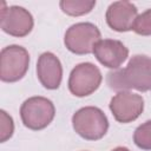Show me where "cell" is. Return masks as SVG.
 I'll return each instance as SVG.
<instances>
[{
    "mask_svg": "<svg viewBox=\"0 0 151 151\" xmlns=\"http://www.w3.org/2000/svg\"><path fill=\"white\" fill-rule=\"evenodd\" d=\"M37 76L45 88L57 90L63 79V66L59 58L52 52L40 54L37 63Z\"/></svg>",
    "mask_w": 151,
    "mask_h": 151,
    "instance_id": "8fae6325",
    "label": "cell"
},
{
    "mask_svg": "<svg viewBox=\"0 0 151 151\" xmlns=\"http://www.w3.org/2000/svg\"><path fill=\"white\" fill-rule=\"evenodd\" d=\"M92 53L103 66L112 70H118L129 57L127 47L116 39H100Z\"/></svg>",
    "mask_w": 151,
    "mask_h": 151,
    "instance_id": "9c48e42d",
    "label": "cell"
},
{
    "mask_svg": "<svg viewBox=\"0 0 151 151\" xmlns=\"http://www.w3.org/2000/svg\"><path fill=\"white\" fill-rule=\"evenodd\" d=\"M61 11L71 17H80L90 13L96 6L94 0H61L59 2Z\"/></svg>",
    "mask_w": 151,
    "mask_h": 151,
    "instance_id": "7c38bea8",
    "label": "cell"
},
{
    "mask_svg": "<svg viewBox=\"0 0 151 151\" xmlns=\"http://www.w3.org/2000/svg\"><path fill=\"white\" fill-rule=\"evenodd\" d=\"M74 131L86 140L101 139L109 130V120L103 110L96 106H85L72 116Z\"/></svg>",
    "mask_w": 151,
    "mask_h": 151,
    "instance_id": "7a4b0ae2",
    "label": "cell"
},
{
    "mask_svg": "<svg viewBox=\"0 0 151 151\" xmlns=\"http://www.w3.org/2000/svg\"><path fill=\"white\" fill-rule=\"evenodd\" d=\"M109 107L117 122L127 124L136 120L142 114L144 99L140 94L130 91H120L111 98Z\"/></svg>",
    "mask_w": 151,
    "mask_h": 151,
    "instance_id": "52a82bcc",
    "label": "cell"
},
{
    "mask_svg": "<svg viewBox=\"0 0 151 151\" xmlns=\"http://www.w3.org/2000/svg\"><path fill=\"white\" fill-rule=\"evenodd\" d=\"M106 83L111 90L118 92L131 88L140 92L151 91V58L143 54L133 55L125 68L109 72Z\"/></svg>",
    "mask_w": 151,
    "mask_h": 151,
    "instance_id": "6da1fadb",
    "label": "cell"
},
{
    "mask_svg": "<svg viewBox=\"0 0 151 151\" xmlns=\"http://www.w3.org/2000/svg\"><path fill=\"white\" fill-rule=\"evenodd\" d=\"M55 116L54 104L41 96L26 99L20 106L22 124L29 130L39 131L47 127Z\"/></svg>",
    "mask_w": 151,
    "mask_h": 151,
    "instance_id": "3957f363",
    "label": "cell"
},
{
    "mask_svg": "<svg viewBox=\"0 0 151 151\" xmlns=\"http://www.w3.org/2000/svg\"><path fill=\"white\" fill-rule=\"evenodd\" d=\"M1 18V29L17 38L26 37L31 33L34 20L32 14L21 6H9L2 2V8L0 13Z\"/></svg>",
    "mask_w": 151,
    "mask_h": 151,
    "instance_id": "ba28073f",
    "label": "cell"
},
{
    "mask_svg": "<svg viewBox=\"0 0 151 151\" xmlns=\"http://www.w3.org/2000/svg\"><path fill=\"white\" fill-rule=\"evenodd\" d=\"M100 38V31L94 24L77 22L67 28L64 37V44L70 52L83 55L92 53L94 45Z\"/></svg>",
    "mask_w": 151,
    "mask_h": 151,
    "instance_id": "5b68a950",
    "label": "cell"
},
{
    "mask_svg": "<svg viewBox=\"0 0 151 151\" xmlns=\"http://www.w3.org/2000/svg\"><path fill=\"white\" fill-rule=\"evenodd\" d=\"M111 151H130L127 147H125V146H118V147H114V149H112Z\"/></svg>",
    "mask_w": 151,
    "mask_h": 151,
    "instance_id": "2e32d148",
    "label": "cell"
},
{
    "mask_svg": "<svg viewBox=\"0 0 151 151\" xmlns=\"http://www.w3.org/2000/svg\"><path fill=\"white\" fill-rule=\"evenodd\" d=\"M137 17L138 9L130 1L112 2L105 13L107 25L116 32H129L133 29Z\"/></svg>",
    "mask_w": 151,
    "mask_h": 151,
    "instance_id": "30bf717a",
    "label": "cell"
},
{
    "mask_svg": "<svg viewBox=\"0 0 151 151\" xmlns=\"http://www.w3.org/2000/svg\"><path fill=\"white\" fill-rule=\"evenodd\" d=\"M133 142L142 150H151V120L140 124L134 130Z\"/></svg>",
    "mask_w": 151,
    "mask_h": 151,
    "instance_id": "4fadbf2b",
    "label": "cell"
},
{
    "mask_svg": "<svg viewBox=\"0 0 151 151\" xmlns=\"http://www.w3.org/2000/svg\"><path fill=\"white\" fill-rule=\"evenodd\" d=\"M103 81L100 70L92 63H80L68 77V90L76 97H86L98 90Z\"/></svg>",
    "mask_w": 151,
    "mask_h": 151,
    "instance_id": "8992f818",
    "label": "cell"
},
{
    "mask_svg": "<svg viewBox=\"0 0 151 151\" xmlns=\"http://www.w3.org/2000/svg\"><path fill=\"white\" fill-rule=\"evenodd\" d=\"M29 66L27 50L19 45H8L0 53V79L5 83H15L24 78Z\"/></svg>",
    "mask_w": 151,
    "mask_h": 151,
    "instance_id": "277c9868",
    "label": "cell"
},
{
    "mask_svg": "<svg viewBox=\"0 0 151 151\" xmlns=\"http://www.w3.org/2000/svg\"><path fill=\"white\" fill-rule=\"evenodd\" d=\"M133 31L139 35H151V8L137 17Z\"/></svg>",
    "mask_w": 151,
    "mask_h": 151,
    "instance_id": "5bb4252c",
    "label": "cell"
},
{
    "mask_svg": "<svg viewBox=\"0 0 151 151\" xmlns=\"http://www.w3.org/2000/svg\"><path fill=\"white\" fill-rule=\"evenodd\" d=\"M14 132V123L12 117L5 111H0V142L5 143L13 136Z\"/></svg>",
    "mask_w": 151,
    "mask_h": 151,
    "instance_id": "9a60e30c",
    "label": "cell"
}]
</instances>
